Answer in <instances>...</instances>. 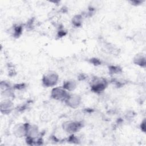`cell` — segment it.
Masks as SVG:
<instances>
[{
	"label": "cell",
	"instance_id": "obj_1",
	"mask_svg": "<svg viewBox=\"0 0 146 146\" xmlns=\"http://www.w3.org/2000/svg\"><path fill=\"white\" fill-rule=\"evenodd\" d=\"M59 80L58 74L54 71H48L44 74L42 78V85L45 87H54Z\"/></svg>",
	"mask_w": 146,
	"mask_h": 146
},
{
	"label": "cell",
	"instance_id": "obj_2",
	"mask_svg": "<svg viewBox=\"0 0 146 146\" xmlns=\"http://www.w3.org/2000/svg\"><path fill=\"white\" fill-rule=\"evenodd\" d=\"M69 94L68 91H67L62 86H60L54 87L51 90L50 95L51 97L55 100L64 102Z\"/></svg>",
	"mask_w": 146,
	"mask_h": 146
},
{
	"label": "cell",
	"instance_id": "obj_3",
	"mask_svg": "<svg viewBox=\"0 0 146 146\" xmlns=\"http://www.w3.org/2000/svg\"><path fill=\"white\" fill-rule=\"evenodd\" d=\"M107 86L106 79L101 77L94 78L91 83V90L95 92H100L104 90Z\"/></svg>",
	"mask_w": 146,
	"mask_h": 146
},
{
	"label": "cell",
	"instance_id": "obj_4",
	"mask_svg": "<svg viewBox=\"0 0 146 146\" xmlns=\"http://www.w3.org/2000/svg\"><path fill=\"white\" fill-rule=\"evenodd\" d=\"M82 100V97L79 94H69L64 102L68 107L75 109L80 106Z\"/></svg>",
	"mask_w": 146,
	"mask_h": 146
},
{
	"label": "cell",
	"instance_id": "obj_5",
	"mask_svg": "<svg viewBox=\"0 0 146 146\" xmlns=\"http://www.w3.org/2000/svg\"><path fill=\"white\" fill-rule=\"evenodd\" d=\"M14 108V104L10 98H4L1 101L0 111L3 115L10 114Z\"/></svg>",
	"mask_w": 146,
	"mask_h": 146
},
{
	"label": "cell",
	"instance_id": "obj_6",
	"mask_svg": "<svg viewBox=\"0 0 146 146\" xmlns=\"http://www.w3.org/2000/svg\"><path fill=\"white\" fill-rule=\"evenodd\" d=\"M81 123L75 121H67L63 123L62 128L63 130L69 133H73L78 131L81 128Z\"/></svg>",
	"mask_w": 146,
	"mask_h": 146
},
{
	"label": "cell",
	"instance_id": "obj_7",
	"mask_svg": "<svg viewBox=\"0 0 146 146\" xmlns=\"http://www.w3.org/2000/svg\"><path fill=\"white\" fill-rule=\"evenodd\" d=\"M29 124L18 123L13 128V134L17 137H22L27 136Z\"/></svg>",
	"mask_w": 146,
	"mask_h": 146
},
{
	"label": "cell",
	"instance_id": "obj_8",
	"mask_svg": "<svg viewBox=\"0 0 146 146\" xmlns=\"http://www.w3.org/2000/svg\"><path fill=\"white\" fill-rule=\"evenodd\" d=\"M133 63L140 67H145L146 63V58L145 54L139 52L135 55L133 59Z\"/></svg>",
	"mask_w": 146,
	"mask_h": 146
},
{
	"label": "cell",
	"instance_id": "obj_9",
	"mask_svg": "<svg viewBox=\"0 0 146 146\" xmlns=\"http://www.w3.org/2000/svg\"><path fill=\"white\" fill-rule=\"evenodd\" d=\"M76 86L77 83L74 80H67L63 83L62 87L67 91L71 92L76 88Z\"/></svg>",
	"mask_w": 146,
	"mask_h": 146
},
{
	"label": "cell",
	"instance_id": "obj_10",
	"mask_svg": "<svg viewBox=\"0 0 146 146\" xmlns=\"http://www.w3.org/2000/svg\"><path fill=\"white\" fill-rule=\"evenodd\" d=\"M82 17L80 15H76L72 18V22L75 26H79L82 24Z\"/></svg>",
	"mask_w": 146,
	"mask_h": 146
}]
</instances>
